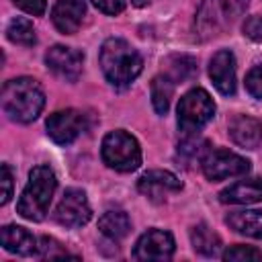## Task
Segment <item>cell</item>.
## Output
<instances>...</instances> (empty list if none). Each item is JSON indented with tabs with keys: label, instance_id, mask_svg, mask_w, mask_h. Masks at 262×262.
Here are the masks:
<instances>
[{
	"label": "cell",
	"instance_id": "1",
	"mask_svg": "<svg viewBox=\"0 0 262 262\" xmlns=\"http://www.w3.org/2000/svg\"><path fill=\"white\" fill-rule=\"evenodd\" d=\"M0 102H2L4 115L10 121L31 123L41 115V111L45 106V94L37 80L20 76V78L8 80L2 86Z\"/></svg>",
	"mask_w": 262,
	"mask_h": 262
},
{
	"label": "cell",
	"instance_id": "2",
	"mask_svg": "<svg viewBox=\"0 0 262 262\" xmlns=\"http://www.w3.org/2000/svg\"><path fill=\"white\" fill-rule=\"evenodd\" d=\"M98 61L104 72V78L117 88L129 86L141 74V68H143L141 55L127 41L115 39V37L102 43Z\"/></svg>",
	"mask_w": 262,
	"mask_h": 262
},
{
	"label": "cell",
	"instance_id": "3",
	"mask_svg": "<svg viewBox=\"0 0 262 262\" xmlns=\"http://www.w3.org/2000/svg\"><path fill=\"white\" fill-rule=\"evenodd\" d=\"M57 188V178L49 166H35L29 174V182L16 203V211L20 217L29 221H43L53 192Z\"/></svg>",
	"mask_w": 262,
	"mask_h": 262
},
{
	"label": "cell",
	"instance_id": "4",
	"mask_svg": "<svg viewBox=\"0 0 262 262\" xmlns=\"http://www.w3.org/2000/svg\"><path fill=\"white\" fill-rule=\"evenodd\" d=\"M100 156L102 162L117 172H133L141 164V147L137 139L123 129L104 135Z\"/></svg>",
	"mask_w": 262,
	"mask_h": 262
},
{
	"label": "cell",
	"instance_id": "5",
	"mask_svg": "<svg viewBox=\"0 0 262 262\" xmlns=\"http://www.w3.org/2000/svg\"><path fill=\"white\" fill-rule=\"evenodd\" d=\"M178 127L182 133H199L215 115V102L207 90L194 88L178 102Z\"/></svg>",
	"mask_w": 262,
	"mask_h": 262
},
{
	"label": "cell",
	"instance_id": "6",
	"mask_svg": "<svg viewBox=\"0 0 262 262\" xmlns=\"http://www.w3.org/2000/svg\"><path fill=\"white\" fill-rule=\"evenodd\" d=\"M201 168L209 180L217 182V180L246 174L250 170V162L229 149H209L201 160Z\"/></svg>",
	"mask_w": 262,
	"mask_h": 262
},
{
	"label": "cell",
	"instance_id": "7",
	"mask_svg": "<svg viewBox=\"0 0 262 262\" xmlns=\"http://www.w3.org/2000/svg\"><path fill=\"white\" fill-rule=\"evenodd\" d=\"M233 18L223 0H201L194 16V35L199 41H209L217 37Z\"/></svg>",
	"mask_w": 262,
	"mask_h": 262
},
{
	"label": "cell",
	"instance_id": "8",
	"mask_svg": "<svg viewBox=\"0 0 262 262\" xmlns=\"http://www.w3.org/2000/svg\"><path fill=\"white\" fill-rule=\"evenodd\" d=\"M47 135L57 145H70L80 137L82 131H86V115L76 108H66L49 115L47 123Z\"/></svg>",
	"mask_w": 262,
	"mask_h": 262
},
{
	"label": "cell",
	"instance_id": "9",
	"mask_svg": "<svg viewBox=\"0 0 262 262\" xmlns=\"http://www.w3.org/2000/svg\"><path fill=\"white\" fill-rule=\"evenodd\" d=\"M53 217L63 227H82V225H86L92 217V209L88 205L86 192L80 190V188H68L63 192L59 205L55 207Z\"/></svg>",
	"mask_w": 262,
	"mask_h": 262
},
{
	"label": "cell",
	"instance_id": "10",
	"mask_svg": "<svg viewBox=\"0 0 262 262\" xmlns=\"http://www.w3.org/2000/svg\"><path fill=\"white\" fill-rule=\"evenodd\" d=\"M174 254V237L164 229H147L133 248L135 260H170Z\"/></svg>",
	"mask_w": 262,
	"mask_h": 262
},
{
	"label": "cell",
	"instance_id": "11",
	"mask_svg": "<svg viewBox=\"0 0 262 262\" xmlns=\"http://www.w3.org/2000/svg\"><path fill=\"white\" fill-rule=\"evenodd\" d=\"M82 61L84 55L78 49L66 47V45H53L47 53H45V63L47 68L59 76L66 82H76L82 74Z\"/></svg>",
	"mask_w": 262,
	"mask_h": 262
},
{
	"label": "cell",
	"instance_id": "12",
	"mask_svg": "<svg viewBox=\"0 0 262 262\" xmlns=\"http://www.w3.org/2000/svg\"><path fill=\"white\" fill-rule=\"evenodd\" d=\"M182 182L168 170H149L137 180V190L154 203H162L170 192H178Z\"/></svg>",
	"mask_w": 262,
	"mask_h": 262
},
{
	"label": "cell",
	"instance_id": "13",
	"mask_svg": "<svg viewBox=\"0 0 262 262\" xmlns=\"http://www.w3.org/2000/svg\"><path fill=\"white\" fill-rule=\"evenodd\" d=\"M209 76L221 94L231 96L235 92V57L229 49H221L211 57Z\"/></svg>",
	"mask_w": 262,
	"mask_h": 262
},
{
	"label": "cell",
	"instance_id": "14",
	"mask_svg": "<svg viewBox=\"0 0 262 262\" xmlns=\"http://www.w3.org/2000/svg\"><path fill=\"white\" fill-rule=\"evenodd\" d=\"M84 14H86L84 0H57L51 10V20L59 33L74 35L82 25Z\"/></svg>",
	"mask_w": 262,
	"mask_h": 262
},
{
	"label": "cell",
	"instance_id": "15",
	"mask_svg": "<svg viewBox=\"0 0 262 262\" xmlns=\"http://www.w3.org/2000/svg\"><path fill=\"white\" fill-rule=\"evenodd\" d=\"M229 137L246 149H256L262 141V123L246 117V115H237L231 119L229 123Z\"/></svg>",
	"mask_w": 262,
	"mask_h": 262
},
{
	"label": "cell",
	"instance_id": "16",
	"mask_svg": "<svg viewBox=\"0 0 262 262\" xmlns=\"http://www.w3.org/2000/svg\"><path fill=\"white\" fill-rule=\"evenodd\" d=\"M219 201L225 205H252L262 201V178L239 180L219 192Z\"/></svg>",
	"mask_w": 262,
	"mask_h": 262
},
{
	"label": "cell",
	"instance_id": "17",
	"mask_svg": "<svg viewBox=\"0 0 262 262\" xmlns=\"http://www.w3.org/2000/svg\"><path fill=\"white\" fill-rule=\"evenodd\" d=\"M0 242L6 252L18 254V256H31L39 252V244L31 231L18 225H6L0 231Z\"/></svg>",
	"mask_w": 262,
	"mask_h": 262
},
{
	"label": "cell",
	"instance_id": "18",
	"mask_svg": "<svg viewBox=\"0 0 262 262\" xmlns=\"http://www.w3.org/2000/svg\"><path fill=\"white\" fill-rule=\"evenodd\" d=\"M225 223L242 235L262 239V209L256 211H235L225 217Z\"/></svg>",
	"mask_w": 262,
	"mask_h": 262
},
{
	"label": "cell",
	"instance_id": "19",
	"mask_svg": "<svg viewBox=\"0 0 262 262\" xmlns=\"http://www.w3.org/2000/svg\"><path fill=\"white\" fill-rule=\"evenodd\" d=\"M98 229L111 239H123L131 231V219L125 211H106L98 219Z\"/></svg>",
	"mask_w": 262,
	"mask_h": 262
},
{
	"label": "cell",
	"instance_id": "20",
	"mask_svg": "<svg viewBox=\"0 0 262 262\" xmlns=\"http://www.w3.org/2000/svg\"><path fill=\"white\" fill-rule=\"evenodd\" d=\"M190 242L192 248L203 256H217L221 248V237L205 223H199L190 229Z\"/></svg>",
	"mask_w": 262,
	"mask_h": 262
},
{
	"label": "cell",
	"instance_id": "21",
	"mask_svg": "<svg viewBox=\"0 0 262 262\" xmlns=\"http://www.w3.org/2000/svg\"><path fill=\"white\" fill-rule=\"evenodd\" d=\"M166 70L164 74L174 82H186L196 74V59L190 55H170L166 61Z\"/></svg>",
	"mask_w": 262,
	"mask_h": 262
},
{
	"label": "cell",
	"instance_id": "22",
	"mask_svg": "<svg viewBox=\"0 0 262 262\" xmlns=\"http://www.w3.org/2000/svg\"><path fill=\"white\" fill-rule=\"evenodd\" d=\"M172 94H174V82L166 74H160L151 80V104H154L158 115L168 113Z\"/></svg>",
	"mask_w": 262,
	"mask_h": 262
},
{
	"label": "cell",
	"instance_id": "23",
	"mask_svg": "<svg viewBox=\"0 0 262 262\" xmlns=\"http://www.w3.org/2000/svg\"><path fill=\"white\" fill-rule=\"evenodd\" d=\"M209 151V143L199 137V133H184V139L178 143V158L188 166L194 160H203Z\"/></svg>",
	"mask_w": 262,
	"mask_h": 262
},
{
	"label": "cell",
	"instance_id": "24",
	"mask_svg": "<svg viewBox=\"0 0 262 262\" xmlns=\"http://www.w3.org/2000/svg\"><path fill=\"white\" fill-rule=\"evenodd\" d=\"M6 37L16 43V45H25V47H31L37 43V35H35V27L29 18H23V16H16L8 23L6 27Z\"/></svg>",
	"mask_w": 262,
	"mask_h": 262
},
{
	"label": "cell",
	"instance_id": "25",
	"mask_svg": "<svg viewBox=\"0 0 262 262\" xmlns=\"http://www.w3.org/2000/svg\"><path fill=\"white\" fill-rule=\"evenodd\" d=\"M223 260H233V262H248V260H262V252L252 248V246H231L221 254Z\"/></svg>",
	"mask_w": 262,
	"mask_h": 262
},
{
	"label": "cell",
	"instance_id": "26",
	"mask_svg": "<svg viewBox=\"0 0 262 262\" xmlns=\"http://www.w3.org/2000/svg\"><path fill=\"white\" fill-rule=\"evenodd\" d=\"M39 254L43 258H68L72 256L59 242H55L53 237H41L39 242Z\"/></svg>",
	"mask_w": 262,
	"mask_h": 262
},
{
	"label": "cell",
	"instance_id": "27",
	"mask_svg": "<svg viewBox=\"0 0 262 262\" xmlns=\"http://www.w3.org/2000/svg\"><path fill=\"white\" fill-rule=\"evenodd\" d=\"M246 90L254 98H260L262 100V63L260 66H254L248 72V76H246Z\"/></svg>",
	"mask_w": 262,
	"mask_h": 262
},
{
	"label": "cell",
	"instance_id": "28",
	"mask_svg": "<svg viewBox=\"0 0 262 262\" xmlns=\"http://www.w3.org/2000/svg\"><path fill=\"white\" fill-rule=\"evenodd\" d=\"M244 35L252 41H262V16L254 14V16H248L244 20V27H242Z\"/></svg>",
	"mask_w": 262,
	"mask_h": 262
},
{
	"label": "cell",
	"instance_id": "29",
	"mask_svg": "<svg viewBox=\"0 0 262 262\" xmlns=\"http://www.w3.org/2000/svg\"><path fill=\"white\" fill-rule=\"evenodd\" d=\"M0 172H2V176H0V180H2V199H0V203L6 205L12 196V172H10L8 164H2Z\"/></svg>",
	"mask_w": 262,
	"mask_h": 262
},
{
	"label": "cell",
	"instance_id": "30",
	"mask_svg": "<svg viewBox=\"0 0 262 262\" xmlns=\"http://www.w3.org/2000/svg\"><path fill=\"white\" fill-rule=\"evenodd\" d=\"M20 10L29 12V14H35V16H41L47 8V0H12Z\"/></svg>",
	"mask_w": 262,
	"mask_h": 262
},
{
	"label": "cell",
	"instance_id": "31",
	"mask_svg": "<svg viewBox=\"0 0 262 262\" xmlns=\"http://www.w3.org/2000/svg\"><path fill=\"white\" fill-rule=\"evenodd\" d=\"M92 4L104 14H119L125 8V0H92Z\"/></svg>",
	"mask_w": 262,
	"mask_h": 262
},
{
	"label": "cell",
	"instance_id": "32",
	"mask_svg": "<svg viewBox=\"0 0 262 262\" xmlns=\"http://www.w3.org/2000/svg\"><path fill=\"white\" fill-rule=\"evenodd\" d=\"M223 2H225L227 10H229V16H231V18L244 14V10H246L248 4H250V0H223Z\"/></svg>",
	"mask_w": 262,
	"mask_h": 262
},
{
	"label": "cell",
	"instance_id": "33",
	"mask_svg": "<svg viewBox=\"0 0 262 262\" xmlns=\"http://www.w3.org/2000/svg\"><path fill=\"white\" fill-rule=\"evenodd\" d=\"M151 0H131V4L133 6H145V4H149Z\"/></svg>",
	"mask_w": 262,
	"mask_h": 262
}]
</instances>
